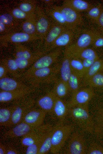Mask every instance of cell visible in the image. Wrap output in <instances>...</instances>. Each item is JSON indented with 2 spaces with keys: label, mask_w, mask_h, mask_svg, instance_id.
<instances>
[{
  "label": "cell",
  "mask_w": 103,
  "mask_h": 154,
  "mask_svg": "<svg viewBox=\"0 0 103 154\" xmlns=\"http://www.w3.org/2000/svg\"><path fill=\"white\" fill-rule=\"evenodd\" d=\"M68 116L82 131L93 134V121L89 113L88 105L69 108Z\"/></svg>",
  "instance_id": "1"
},
{
  "label": "cell",
  "mask_w": 103,
  "mask_h": 154,
  "mask_svg": "<svg viewBox=\"0 0 103 154\" xmlns=\"http://www.w3.org/2000/svg\"><path fill=\"white\" fill-rule=\"evenodd\" d=\"M60 65L37 69L28 73L24 74L21 77L26 79L33 85L41 82H49L54 78L57 73L59 72Z\"/></svg>",
  "instance_id": "2"
},
{
  "label": "cell",
  "mask_w": 103,
  "mask_h": 154,
  "mask_svg": "<svg viewBox=\"0 0 103 154\" xmlns=\"http://www.w3.org/2000/svg\"><path fill=\"white\" fill-rule=\"evenodd\" d=\"M74 130L70 125H61L53 127L52 137V153H59L66 141L69 138Z\"/></svg>",
  "instance_id": "3"
},
{
  "label": "cell",
  "mask_w": 103,
  "mask_h": 154,
  "mask_svg": "<svg viewBox=\"0 0 103 154\" xmlns=\"http://www.w3.org/2000/svg\"><path fill=\"white\" fill-rule=\"evenodd\" d=\"M35 104L32 99H23L15 105L13 108L7 127H13L21 122L26 113L32 108Z\"/></svg>",
  "instance_id": "4"
},
{
  "label": "cell",
  "mask_w": 103,
  "mask_h": 154,
  "mask_svg": "<svg viewBox=\"0 0 103 154\" xmlns=\"http://www.w3.org/2000/svg\"><path fill=\"white\" fill-rule=\"evenodd\" d=\"M101 35L100 32L96 29H85L80 33L75 43L67 47L71 52L88 48Z\"/></svg>",
  "instance_id": "5"
},
{
  "label": "cell",
  "mask_w": 103,
  "mask_h": 154,
  "mask_svg": "<svg viewBox=\"0 0 103 154\" xmlns=\"http://www.w3.org/2000/svg\"><path fill=\"white\" fill-rule=\"evenodd\" d=\"M65 150L67 154H85L88 147L85 137L81 131L73 132L69 138Z\"/></svg>",
  "instance_id": "6"
},
{
  "label": "cell",
  "mask_w": 103,
  "mask_h": 154,
  "mask_svg": "<svg viewBox=\"0 0 103 154\" xmlns=\"http://www.w3.org/2000/svg\"><path fill=\"white\" fill-rule=\"evenodd\" d=\"M62 52L61 48H59L53 49L48 53H45L38 58L22 74L28 73L37 69L52 66L58 60Z\"/></svg>",
  "instance_id": "7"
},
{
  "label": "cell",
  "mask_w": 103,
  "mask_h": 154,
  "mask_svg": "<svg viewBox=\"0 0 103 154\" xmlns=\"http://www.w3.org/2000/svg\"><path fill=\"white\" fill-rule=\"evenodd\" d=\"M57 8L63 15L69 29H76L83 22L79 12L65 4Z\"/></svg>",
  "instance_id": "8"
},
{
  "label": "cell",
  "mask_w": 103,
  "mask_h": 154,
  "mask_svg": "<svg viewBox=\"0 0 103 154\" xmlns=\"http://www.w3.org/2000/svg\"><path fill=\"white\" fill-rule=\"evenodd\" d=\"M94 91L91 87L79 89L73 93L67 104L69 108L74 107L88 105L90 101L95 95Z\"/></svg>",
  "instance_id": "9"
},
{
  "label": "cell",
  "mask_w": 103,
  "mask_h": 154,
  "mask_svg": "<svg viewBox=\"0 0 103 154\" xmlns=\"http://www.w3.org/2000/svg\"><path fill=\"white\" fill-rule=\"evenodd\" d=\"M37 11L35 18L36 35L41 39H44L53 24L42 9L38 8Z\"/></svg>",
  "instance_id": "10"
},
{
  "label": "cell",
  "mask_w": 103,
  "mask_h": 154,
  "mask_svg": "<svg viewBox=\"0 0 103 154\" xmlns=\"http://www.w3.org/2000/svg\"><path fill=\"white\" fill-rule=\"evenodd\" d=\"M40 39L37 36L30 35L23 32H10L0 37L1 41L4 43H20Z\"/></svg>",
  "instance_id": "11"
},
{
  "label": "cell",
  "mask_w": 103,
  "mask_h": 154,
  "mask_svg": "<svg viewBox=\"0 0 103 154\" xmlns=\"http://www.w3.org/2000/svg\"><path fill=\"white\" fill-rule=\"evenodd\" d=\"M33 90V88L27 86L13 91H2L0 92V102L4 103L13 100H21Z\"/></svg>",
  "instance_id": "12"
},
{
  "label": "cell",
  "mask_w": 103,
  "mask_h": 154,
  "mask_svg": "<svg viewBox=\"0 0 103 154\" xmlns=\"http://www.w3.org/2000/svg\"><path fill=\"white\" fill-rule=\"evenodd\" d=\"M46 113L40 108H32L25 114L22 121L34 127H38L43 124Z\"/></svg>",
  "instance_id": "13"
},
{
  "label": "cell",
  "mask_w": 103,
  "mask_h": 154,
  "mask_svg": "<svg viewBox=\"0 0 103 154\" xmlns=\"http://www.w3.org/2000/svg\"><path fill=\"white\" fill-rule=\"evenodd\" d=\"M75 30L67 29L58 37L46 49V51L64 46L67 47L71 45L75 37Z\"/></svg>",
  "instance_id": "14"
},
{
  "label": "cell",
  "mask_w": 103,
  "mask_h": 154,
  "mask_svg": "<svg viewBox=\"0 0 103 154\" xmlns=\"http://www.w3.org/2000/svg\"><path fill=\"white\" fill-rule=\"evenodd\" d=\"M38 127H34L22 121L6 131L3 136L5 138L23 137Z\"/></svg>",
  "instance_id": "15"
},
{
  "label": "cell",
  "mask_w": 103,
  "mask_h": 154,
  "mask_svg": "<svg viewBox=\"0 0 103 154\" xmlns=\"http://www.w3.org/2000/svg\"><path fill=\"white\" fill-rule=\"evenodd\" d=\"M51 126L49 124H43L23 136L21 140L22 145L27 147L32 145Z\"/></svg>",
  "instance_id": "16"
},
{
  "label": "cell",
  "mask_w": 103,
  "mask_h": 154,
  "mask_svg": "<svg viewBox=\"0 0 103 154\" xmlns=\"http://www.w3.org/2000/svg\"><path fill=\"white\" fill-rule=\"evenodd\" d=\"M93 134L101 142L103 143V108L98 109L92 116Z\"/></svg>",
  "instance_id": "17"
},
{
  "label": "cell",
  "mask_w": 103,
  "mask_h": 154,
  "mask_svg": "<svg viewBox=\"0 0 103 154\" xmlns=\"http://www.w3.org/2000/svg\"><path fill=\"white\" fill-rule=\"evenodd\" d=\"M71 57V54L66 47L64 57L61 64L60 65L59 72L61 79L67 83L72 72L70 65V60Z\"/></svg>",
  "instance_id": "18"
},
{
  "label": "cell",
  "mask_w": 103,
  "mask_h": 154,
  "mask_svg": "<svg viewBox=\"0 0 103 154\" xmlns=\"http://www.w3.org/2000/svg\"><path fill=\"white\" fill-rule=\"evenodd\" d=\"M56 97L54 91L49 92L38 99V106L46 113H53Z\"/></svg>",
  "instance_id": "19"
},
{
  "label": "cell",
  "mask_w": 103,
  "mask_h": 154,
  "mask_svg": "<svg viewBox=\"0 0 103 154\" xmlns=\"http://www.w3.org/2000/svg\"><path fill=\"white\" fill-rule=\"evenodd\" d=\"M68 29L56 23L53 24L44 38V46L47 49L61 33Z\"/></svg>",
  "instance_id": "20"
},
{
  "label": "cell",
  "mask_w": 103,
  "mask_h": 154,
  "mask_svg": "<svg viewBox=\"0 0 103 154\" xmlns=\"http://www.w3.org/2000/svg\"><path fill=\"white\" fill-rule=\"evenodd\" d=\"M69 108L66 103L61 98L56 96L53 113L60 121H63L68 115Z\"/></svg>",
  "instance_id": "21"
},
{
  "label": "cell",
  "mask_w": 103,
  "mask_h": 154,
  "mask_svg": "<svg viewBox=\"0 0 103 154\" xmlns=\"http://www.w3.org/2000/svg\"><path fill=\"white\" fill-rule=\"evenodd\" d=\"M27 86L20 81L7 76L0 79V88L2 91H13Z\"/></svg>",
  "instance_id": "22"
},
{
  "label": "cell",
  "mask_w": 103,
  "mask_h": 154,
  "mask_svg": "<svg viewBox=\"0 0 103 154\" xmlns=\"http://www.w3.org/2000/svg\"><path fill=\"white\" fill-rule=\"evenodd\" d=\"M47 52L34 54L26 46L18 44L16 46L14 53L15 57L26 59H31L41 56Z\"/></svg>",
  "instance_id": "23"
},
{
  "label": "cell",
  "mask_w": 103,
  "mask_h": 154,
  "mask_svg": "<svg viewBox=\"0 0 103 154\" xmlns=\"http://www.w3.org/2000/svg\"><path fill=\"white\" fill-rule=\"evenodd\" d=\"M70 52L72 56L77 58L81 60L87 59L97 60L99 59L96 51L91 48H87L73 52Z\"/></svg>",
  "instance_id": "24"
},
{
  "label": "cell",
  "mask_w": 103,
  "mask_h": 154,
  "mask_svg": "<svg viewBox=\"0 0 103 154\" xmlns=\"http://www.w3.org/2000/svg\"><path fill=\"white\" fill-rule=\"evenodd\" d=\"M53 129V127L51 126L45 133L38 154H46L50 151Z\"/></svg>",
  "instance_id": "25"
},
{
  "label": "cell",
  "mask_w": 103,
  "mask_h": 154,
  "mask_svg": "<svg viewBox=\"0 0 103 154\" xmlns=\"http://www.w3.org/2000/svg\"><path fill=\"white\" fill-rule=\"evenodd\" d=\"M103 72V59L95 61L86 71L83 79L86 84L88 80L96 73Z\"/></svg>",
  "instance_id": "26"
},
{
  "label": "cell",
  "mask_w": 103,
  "mask_h": 154,
  "mask_svg": "<svg viewBox=\"0 0 103 154\" xmlns=\"http://www.w3.org/2000/svg\"><path fill=\"white\" fill-rule=\"evenodd\" d=\"M65 4L79 12L88 11L92 7L88 2L83 0H70L65 1Z\"/></svg>",
  "instance_id": "27"
},
{
  "label": "cell",
  "mask_w": 103,
  "mask_h": 154,
  "mask_svg": "<svg viewBox=\"0 0 103 154\" xmlns=\"http://www.w3.org/2000/svg\"><path fill=\"white\" fill-rule=\"evenodd\" d=\"M2 63L6 66L9 73L16 77H21V73L14 58H8L2 60Z\"/></svg>",
  "instance_id": "28"
},
{
  "label": "cell",
  "mask_w": 103,
  "mask_h": 154,
  "mask_svg": "<svg viewBox=\"0 0 103 154\" xmlns=\"http://www.w3.org/2000/svg\"><path fill=\"white\" fill-rule=\"evenodd\" d=\"M47 14L55 21L56 23L62 25L69 29L65 19L57 6H53L48 9Z\"/></svg>",
  "instance_id": "29"
},
{
  "label": "cell",
  "mask_w": 103,
  "mask_h": 154,
  "mask_svg": "<svg viewBox=\"0 0 103 154\" xmlns=\"http://www.w3.org/2000/svg\"><path fill=\"white\" fill-rule=\"evenodd\" d=\"M81 79L78 74L72 71L67 82L69 91L73 93L80 89Z\"/></svg>",
  "instance_id": "30"
},
{
  "label": "cell",
  "mask_w": 103,
  "mask_h": 154,
  "mask_svg": "<svg viewBox=\"0 0 103 154\" xmlns=\"http://www.w3.org/2000/svg\"><path fill=\"white\" fill-rule=\"evenodd\" d=\"M70 65L72 70L78 74L83 79L85 74V71L82 61L71 55Z\"/></svg>",
  "instance_id": "31"
},
{
  "label": "cell",
  "mask_w": 103,
  "mask_h": 154,
  "mask_svg": "<svg viewBox=\"0 0 103 154\" xmlns=\"http://www.w3.org/2000/svg\"><path fill=\"white\" fill-rule=\"evenodd\" d=\"M69 91L67 83L61 79L57 81L54 91L56 96L60 98L65 97Z\"/></svg>",
  "instance_id": "32"
},
{
  "label": "cell",
  "mask_w": 103,
  "mask_h": 154,
  "mask_svg": "<svg viewBox=\"0 0 103 154\" xmlns=\"http://www.w3.org/2000/svg\"><path fill=\"white\" fill-rule=\"evenodd\" d=\"M13 106L1 108L0 109V124L1 126H7L10 121Z\"/></svg>",
  "instance_id": "33"
},
{
  "label": "cell",
  "mask_w": 103,
  "mask_h": 154,
  "mask_svg": "<svg viewBox=\"0 0 103 154\" xmlns=\"http://www.w3.org/2000/svg\"><path fill=\"white\" fill-rule=\"evenodd\" d=\"M86 84L92 88H103V72H99L94 75Z\"/></svg>",
  "instance_id": "34"
},
{
  "label": "cell",
  "mask_w": 103,
  "mask_h": 154,
  "mask_svg": "<svg viewBox=\"0 0 103 154\" xmlns=\"http://www.w3.org/2000/svg\"><path fill=\"white\" fill-rule=\"evenodd\" d=\"M35 18L26 20L22 23L21 28L23 32L30 35L37 36Z\"/></svg>",
  "instance_id": "35"
},
{
  "label": "cell",
  "mask_w": 103,
  "mask_h": 154,
  "mask_svg": "<svg viewBox=\"0 0 103 154\" xmlns=\"http://www.w3.org/2000/svg\"><path fill=\"white\" fill-rule=\"evenodd\" d=\"M9 14L15 18L24 19L25 20L35 18L36 14H30L26 13L19 8H16L9 11Z\"/></svg>",
  "instance_id": "36"
},
{
  "label": "cell",
  "mask_w": 103,
  "mask_h": 154,
  "mask_svg": "<svg viewBox=\"0 0 103 154\" xmlns=\"http://www.w3.org/2000/svg\"><path fill=\"white\" fill-rule=\"evenodd\" d=\"M41 56L31 59H26L17 57H15L14 59L22 74L23 73V71L27 68H29Z\"/></svg>",
  "instance_id": "37"
},
{
  "label": "cell",
  "mask_w": 103,
  "mask_h": 154,
  "mask_svg": "<svg viewBox=\"0 0 103 154\" xmlns=\"http://www.w3.org/2000/svg\"><path fill=\"white\" fill-rule=\"evenodd\" d=\"M18 8L26 13L35 14L36 5L32 1H25L19 4Z\"/></svg>",
  "instance_id": "38"
},
{
  "label": "cell",
  "mask_w": 103,
  "mask_h": 154,
  "mask_svg": "<svg viewBox=\"0 0 103 154\" xmlns=\"http://www.w3.org/2000/svg\"><path fill=\"white\" fill-rule=\"evenodd\" d=\"M46 131L34 143L30 146L28 147L26 150V154H38V150L42 141L45 133Z\"/></svg>",
  "instance_id": "39"
},
{
  "label": "cell",
  "mask_w": 103,
  "mask_h": 154,
  "mask_svg": "<svg viewBox=\"0 0 103 154\" xmlns=\"http://www.w3.org/2000/svg\"><path fill=\"white\" fill-rule=\"evenodd\" d=\"M14 18L10 14H3L0 16V22L4 24L9 30H11L15 25Z\"/></svg>",
  "instance_id": "40"
},
{
  "label": "cell",
  "mask_w": 103,
  "mask_h": 154,
  "mask_svg": "<svg viewBox=\"0 0 103 154\" xmlns=\"http://www.w3.org/2000/svg\"><path fill=\"white\" fill-rule=\"evenodd\" d=\"M87 154H103V146L95 142H91L88 147Z\"/></svg>",
  "instance_id": "41"
},
{
  "label": "cell",
  "mask_w": 103,
  "mask_h": 154,
  "mask_svg": "<svg viewBox=\"0 0 103 154\" xmlns=\"http://www.w3.org/2000/svg\"><path fill=\"white\" fill-rule=\"evenodd\" d=\"M102 8L100 5L92 7L88 11V17L96 22L100 14Z\"/></svg>",
  "instance_id": "42"
},
{
  "label": "cell",
  "mask_w": 103,
  "mask_h": 154,
  "mask_svg": "<svg viewBox=\"0 0 103 154\" xmlns=\"http://www.w3.org/2000/svg\"><path fill=\"white\" fill-rule=\"evenodd\" d=\"M96 60L93 59H87L82 60L85 71V74L88 69Z\"/></svg>",
  "instance_id": "43"
},
{
  "label": "cell",
  "mask_w": 103,
  "mask_h": 154,
  "mask_svg": "<svg viewBox=\"0 0 103 154\" xmlns=\"http://www.w3.org/2000/svg\"><path fill=\"white\" fill-rule=\"evenodd\" d=\"M94 47H103V36L102 34L98 37L93 44Z\"/></svg>",
  "instance_id": "44"
},
{
  "label": "cell",
  "mask_w": 103,
  "mask_h": 154,
  "mask_svg": "<svg viewBox=\"0 0 103 154\" xmlns=\"http://www.w3.org/2000/svg\"><path fill=\"white\" fill-rule=\"evenodd\" d=\"M8 73V71L6 66L1 63L0 65V79L6 76Z\"/></svg>",
  "instance_id": "45"
},
{
  "label": "cell",
  "mask_w": 103,
  "mask_h": 154,
  "mask_svg": "<svg viewBox=\"0 0 103 154\" xmlns=\"http://www.w3.org/2000/svg\"><path fill=\"white\" fill-rule=\"evenodd\" d=\"M96 23L103 30V7L100 14Z\"/></svg>",
  "instance_id": "46"
},
{
  "label": "cell",
  "mask_w": 103,
  "mask_h": 154,
  "mask_svg": "<svg viewBox=\"0 0 103 154\" xmlns=\"http://www.w3.org/2000/svg\"><path fill=\"white\" fill-rule=\"evenodd\" d=\"M7 150L6 148L1 143L0 144V154H6Z\"/></svg>",
  "instance_id": "47"
},
{
  "label": "cell",
  "mask_w": 103,
  "mask_h": 154,
  "mask_svg": "<svg viewBox=\"0 0 103 154\" xmlns=\"http://www.w3.org/2000/svg\"><path fill=\"white\" fill-rule=\"evenodd\" d=\"M17 152L16 150L13 149H10L7 150L6 154H16Z\"/></svg>",
  "instance_id": "48"
}]
</instances>
